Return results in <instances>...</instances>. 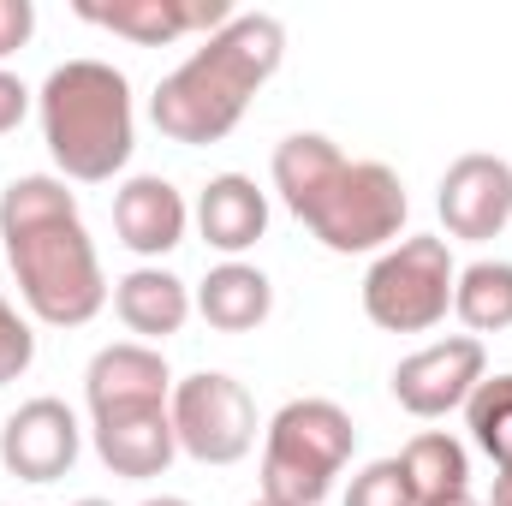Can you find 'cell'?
<instances>
[{
    "label": "cell",
    "mask_w": 512,
    "mask_h": 506,
    "mask_svg": "<svg viewBox=\"0 0 512 506\" xmlns=\"http://www.w3.org/2000/svg\"><path fill=\"white\" fill-rule=\"evenodd\" d=\"M0 239H6V262L18 274V292L36 310V322L84 328L108 304L96 245H90L78 203L60 179H48V173L12 179L0 191Z\"/></svg>",
    "instance_id": "cell-1"
},
{
    "label": "cell",
    "mask_w": 512,
    "mask_h": 506,
    "mask_svg": "<svg viewBox=\"0 0 512 506\" xmlns=\"http://www.w3.org/2000/svg\"><path fill=\"white\" fill-rule=\"evenodd\" d=\"M286 209L340 256L376 251L405 227V185L382 161H346L322 131H292L274 149Z\"/></svg>",
    "instance_id": "cell-2"
},
{
    "label": "cell",
    "mask_w": 512,
    "mask_h": 506,
    "mask_svg": "<svg viewBox=\"0 0 512 506\" xmlns=\"http://www.w3.org/2000/svg\"><path fill=\"white\" fill-rule=\"evenodd\" d=\"M280 48H286L280 18H268V12L233 18V24L215 30L179 72L161 78V90H155V102H149L155 131L173 137V143H185V149L221 143L227 131L245 120L251 96L274 78Z\"/></svg>",
    "instance_id": "cell-3"
},
{
    "label": "cell",
    "mask_w": 512,
    "mask_h": 506,
    "mask_svg": "<svg viewBox=\"0 0 512 506\" xmlns=\"http://www.w3.org/2000/svg\"><path fill=\"white\" fill-rule=\"evenodd\" d=\"M42 137L66 179L102 185L131 161V84L108 60H66L42 84Z\"/></svg>",
    "instance_id": "cell-4"
},
{
    "label": "cell",
    "mask_w": 512,
    "mask_h": 506,
    "mask_svg": "<svg viewBox=\"0 0 512 506\" xmlns=\"http://www.w3.org/2000/svg\"><path fill=\"white\" fill-rule=\"evenodd\" d=\"M352 447H358V429L334 399L280 405V417L268 423V447H262V495L292 506H316L334 489Z\"/></svg>",
    "instance_id": "cell-5"
},
{
    "label": "cell",
    "mask_w": 512,
    "mask_h": 506,
    "mask_svg": "<svg viewBox=\"0 0 512 506\" xmlns=\"http://www.w3.org/2000/svg\"><path fill=\"white\" fill-rule=\"evenodd\" d=\"M453 280L447 239H399L364 280V310L387 334H429L453 304Z\"/></svg>",
    "instance_id": "cell-6"
},
{
    "label": "cell",
    "mask_w": 512,
    "mask_h": 506,
    "mask_svg": "<svg viewBox=\"0 0 512 506\" xmlns=\"http://www.w3.org/2000/svg\"><path fill=\"white\" fill-rule=\"evenodd\" d=\"M173 435L197 465H239L256 447V405L251 393L221 370L185 376L173 387Z\"/></svg>",
    "instance_id": "cell-7"
},
{
    "label": "cell",
    "mask_w": 512,
    "mask_h": 506,
    "mask_svg": "<svg viewBox=\"0 0 512 506\" xmlns=\"http://www.w3.org/2000/svg\"><path fill=\"white\" fill-rule=\"evenodd\" d=\"M477 381H483V340L453 334V340H435V346L411 352L393 370V399L411 417H447L453 405H465L477 393Z\"/></svg>",
    "instance_id": "cell-8"
},
{
    "label": "cell",
    "mask_w": 512,
    "mask_h": 506,
    "mask_svg": "<svg viewBox=\"0 0 512 506\" xmlns=\"http://www.w3.org/2000/svg\"><path fill=\"white\" fill-rule=\"evenodd\" d=\"M0 465L24 483H54L78 465V417L60 399H30L0 429Z\"/></svg>",
    "instance_id": "cell-9"
},
{
    "label": "cell",
    "mask_w": 512,
    "mask_h": 506,
    "mask_svg": "<svg viewBox=\"0 0 512 506\" xmlns=\"http://www.w3.org/2000/svg\"><path fill=\"white\" fill-rule=\"evenodd\" d=\"M441 221L453 239H495L512 221V167L501 155H459L441 179V197H435Z\"/></svg>",
    "instance_id": "cell-10"
},
{
    "label": "cell",
    "mask_w": 512,
    "mask_h": 506,
    "mask_svg": "<svg viewBox=\"0 0 512 506\" xmlns=\"http://www.w3.org/2000/svg\"><path fill=\"white\" fill-rule=\"evenodd\" d=\"M96 453L114 477L149 483L173 465L179 435L167 405H126V411H96Z\"/></svg>",
    "instance_id": "cell-11"
},
{
    "label": "cell",
    "mask_w": 512,
    "mask_h": 506,
    "mask_svg": "<svg viewBox=\"0 0 512 506\" xmlns=\"http://www.w3.org/2000/svg\"><path fill=\"white\" fill-rule=\"evenodd\" d=\"M78 18L108 24V30H120L131 42H143V48H161V42L185 36V30H209V36L227 30L233 24V6L227 0H114V6L78 0Z\"/></svg>",
    "instance_id": "cell-12"
},
{
    "label": "cell",
    "mask_w": 512,
    "mask_h": 506,
    "mask_svg": "<svg viewBox=\"0 0 512 506\" xmlns=\"http://www.w3.org/2000/svg\"><path fill=\"white\" fill-rule=\"evenodd\" d=\"M167 364L149 346H102L84 393H90V417L96 411H126V405H167Z\"/></svg>",
    "instance_id": "cell-13"
},
{
    "label": "cell",
    "mask_w": 512,
    "mask_h": 506,
    "mask_svg": "<svg viewBox=\"0 0 512 506\" xmlns=\"http://www.w3.org/2000/svg\"><path fill=\"white\" fill-rule=\"evenodd\" d=\"M114 227H120V239H126L137 256L173 251V245L185 239V197H179L167 179L143 173V179L120 185V197H114Z\"/></svg>",
    "instance_id": "cell-14"
},
{
    "label": "cell",
    "mask_w": 512,
    "mask_h": 506,
    "mask_svg": "<svg viewBox=\"0 0 512 506\" xmlns=\"http://www.w3.org/2000/svg\"><path fill=\"white\" fill-rule=\"evenodd\" d=\"M197 227H203V239L215 251H227V256L251 251L256 239H262V227H268V203H262V191L245 173H221L197 197Z\"/></svg>",
    "instance_id": "cell-15"
},
{
    "label": "cell",
    "mask_w": 512,
    "mask_h": 506,
    "mask_svg": "<svg viewBox=\"0 0 512 506\" xmlns=\"http://www.w3.org/2000/svg\"><path fill=\"white\" fill-rule=\"evenodd\" d=\"M114 310H120V322H126L131 334L167 340V334L185 328L191 292H185V280H173L167 268H131L126 280L114 286Z\"/></svg>",
    "instance_id": "cell-16"
},
{
    "label": "cell",
    "mask_w": 512,
    "mask_h": 506,
    "mask_svg": "<svg viewBox=\"0 0 512 506\" xmlns=\"http://www.w3.org/2000/svg\"><path fill=\"white\" fill-rule=\"evenodd\" d=\"M197 310L209 328L221 334H251L256 322L274 310V286L262 268H245V262H221L209 268V280L197 286Z\"/></svg>",
    "instance_id": "cell-17"
},
{
    "label": "cell",
    "mask_w": 512,
    "mask_h": 506,
    "mask_svg": "<svg viewBox=\"0 0 512 506\" xmlns=\"http://www.w3.org/2000/svg\"><path fill=\"white\" fill-rule=\"evenodd\" d=\"M399 465H405V483H411L417 506H435V501H447V495H465V477H471L465 447H459L453 435H417V441L399 453Z\"/></svg>",
    "instance_id": "cell-18"
},
{
    "label": "cell",
    "mask_w": 512,
    "mask_h": 506,
    "mask_svg": "<svg viewBox=\"0 0 512 506\" xmlns=\"http://www.w3.org/2000/svg\"><path fill=\"white\" fill-rule=\"evenodd\" d=\"M453 310H459L465 328H477V334L512 328V262H471V268L453 280Z\"/></svg>",
    "instance_id": "cell-19"
},
{
    "label": "cell",
    "mask_w": 512,
    "mask_h": 506,
    "mask_svg": "<svg viewBox=\"0 0 512 506\" xmlns=\"http://www.w3.org/2000/svg\"><path fill=\"white\" fill-rule=\"evenodd\" d=\"M465 417H471L477 447H483L501 471H512V376L477 381V393L465 399Z\"/></svg>",
    "instance_id": "cell-20"
},
{
    "label": "cell",
    "mask_w": 512,
    "mask_h": 506,
    "mask_svg": "<svg viewBox=\"0 0 512 506\" xmlns=\"http://www.w3.org/2000/svg\"><path fill=\"white\" fill-rule=\"evenodd\" d=\"M346 506H417V495H411V483H405V465H399V459H376L364 477H352Z\"/></svg>",
    "instance_id": "cell-21"
},
{
    "label": "cell",
    "mask_w": 512,
    "mask_h": 506,
    "mask_svg": "<svg viewBox=\"0 0 512 506\" xmlns=\"http://www.w3.org/2000/svg\"><path fill=\"white\" fill-rule=\"evenodd\" d=\"M30 358H36V334H30V328H24V316L0 298V387L24 376V370H30Z\"/></svg>",
    "instance_id": "cell-22"
},
{
    "label": "cell",
    "mask_w": 512,
    "mask_h": 506,
    "mask_svg": "<svg viewBox=\"0 0 512 506\" xmlns=\"http://www.w3.org/2000/svg\"><path fill=\"white\" fill-rule=\"evenodd\" d=\"M30 30H36V6H30V0H0V60H6L12 48H24Z\"/></svg>",
    "instance_id": "cell-23"
},
{
    "label": "cell",
    "mask_w": 512,
    "mask_h": 506,
    "mask_svg": "<svg viewBox=\"0 0 512 506\" xmlns=\"http://www.w3.org/2000/svg\"><path fill=\"white\" fill-rule=\"evenodd\" d=\"M24 108H30V90H24L12 72H0V131H18Z\"/></svg>",
    "instance_id": "cell-24"
},
{
    "label": "cell",
    "mask_w": 512,
    "mask_h": 506,
    "mask_svg": "<svg viewBox=\"0 0 512 506\" xmlns=\"http://www.w3.org/2000/svg\"><path fill=\"white\" fill-rule=\"evenodd\" d=\"M489 506H512V471L495 477V501H489Z\"/></svg>",
    "instance_id": "cell-25"
},
{
    "label": "cell",
    "mask_w": 512,
    "mask_h": 506,
    "mask_svg": "<svg viewBox=\"0 0 512 506\" xmlns=\"http://www.w3.org/2000/svg\"><path fill=\"white\" fill-rule=\"evenodd\" d=\"M435 506H477L471 495H447V501H435Z\"/></svg>",
    "instance_id": "cell-26"
},
{
    "label": "cell",
    "mask_w": 512,
    "mask_h": 506,
    "mask_svg": "<svg viewBox=\"0 0 512 506\" xmlns=\"http://www.w3.org/2000/svg\"><path fill=\"white\" fill-rule=\"evenodd\" d=\"M143 506H191V501H173V495H161V501H143Z\"/></svg>",
    "instance_id": "cell-27"
},
{
    "label": "cell",
    "mask_w": 512,
    "mask_h": 506,
    "mask_svg": "<svg viewBox=\"0 0 512 506\" xmlns=\"http://www.w3.org/2000/svg\"><path fill=\"white\" fill-rule=\"evenodd\" d=\"M251 506H292V501H274V495H262V501H251Z\"/></svg>",
    "instance_id": "cell-28"
},
{
    "label": "cell",
    "mask_w": 512,
    "mask_h": 506,
    "mask_svg": "<svg viewBox=\"0 0 512 506\" xmlns=\"http://www.w3.org/2000/svg\"><path fill=\"white\" fill-rule=\"evenodd\" d=\"M78 506H108V501H78Z\"/></svg>",
    "instance_id": "cell-29"
}]
</instances>
